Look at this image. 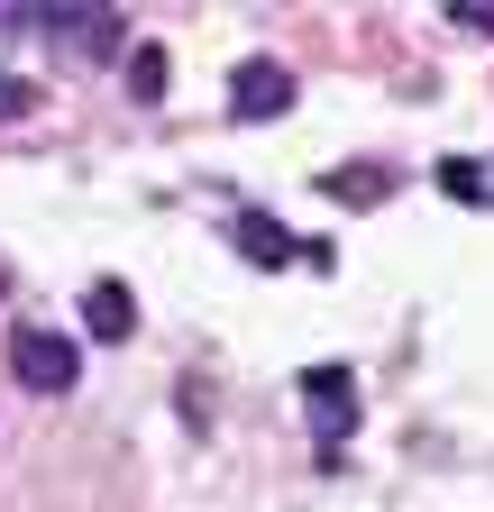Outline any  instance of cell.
<instances>
[{"mask_svg": "<svg viewBox=\"0 0 494 512\" xmlns=\"http://www.w3.org/2000/svg\"><path fill=\"white\" fill-rule=\"evenodd\" d=\"M10 375L28 384V394H65V384L83 375V348L65 330H46V320H19L10 330Z\"/></svg>", "mask_w": 494, "mask_h": 512, "instance_id": "6da1fadb", "label": "cell"}, {"mask_svg": "<svg viewBox=\"0 0 494 512\" xmlns=\"http://www.w3.org/2000/svg\"><path fill=\"white\" fill-rule=\"evenodd\" d=\"M302 412H312V439L339 458V439L357 430V384H348V366H302Z\"/></svg>", "mask_w": 494, "mask_h": 512, "instance_id": "7a4b0ae2", "label": "cell"}, {"mask_svg": "<svg viewBox=\"0 0 494 512\" xmlns=\"http://www.w3.org/2000/svg\"><path fill=\"white\" fill-rule=\"evenodd\" d=\"M275 110H293V74L275 55H247L238 83H229V119H275Z\"/></svg>", "mask_w": 494, "mask_h": 512, "instance_id": "3957f363", "label": "cell"}, {"mask_svg": "<svg viewBox=\"0 0 494 512\" xmlns=\"http://www.w3.org/2000/svg\"><path fill=\"white\" fill-rule=\"evenodd\" d=\"M83 330H92V339H129V330H138L129 284H92V293H83Z\"/></svg>", "mask_w": 494, "mask_h": 512, "instance_id": "277c9868", "label": "cell"}, {"mask_svg": "<svg viewBox=\"0 0 494 512\" xmlns=\"http://www.w3.org/2000/svg\"><path fill=\"white\" fill-rule=\"evenodd\" d=\"M321 192H330V202H385L394 174H385V165H357V174L339 165V174H321Z\"/></svg>", "mask_w": 494, "mask_h": 512, "instance_id": "5b68a950", "label": "cell"}, {"mask_svg": "<svg viewBox=\"0 0 494 512\" xmlns=\"http://www.w3.org/2000/svg\"><path fill=\"white\" fill-rule=\"evenodd\" d=\"M129 92L138 101H165V46H138L129 55Z\"/></svg>", "mask_w": 494, "mask_h": 512, "instance_id": "8992f818", "label": "cell"}, {"mask_svg": "<svg viewBox=\"0 0 494 512\" xmlns=\"http://www.w3.org/2000/svg\"><path fill=\"white\" fill-rule=\"evenodd\" d=\"M238 247H247V256H275V266H284V256H293V247H284V238H275L266 220H238Z\"/></svg>", "mask_w": 494, "mask_h": 512, "instance_id": "52a82bcc", "label": "cell"}, {"mask_svg": "<svg viewBox=\"0 0 494 512\" xmlns=\"http://www.w3.org/2000/svg\"><path fill=\"white\" fill-rule=\"evenodd\" d=\"M37 110V83L28 74H0V119H28Z\"/></svg>", "mask_w": 494, "mask_h": 512, "instance_id": "ba28073f", "label": "cell"}, {"mask_svg": "<svg viewBox=\"0 0 494 512\" xmlns=\"http://www.w3.org/2000/svg\"><path fill=\"white\" fill-rule=\"evenodd\" d=\"M440 183L458 192V202H485V174H476V165H440Z\"/></svg>", "mask_w": 494, "mask_h": 512, "instance_id": "9c48e42d", "label": "cell"}, {"mask_svg": "<svg viewBox=\"0 0 494 512\" xmlns=\"http://www.w3.org/2000/svg\"><path fill=\"white\" fill-rule=\"evenodd\" d=\"M449 10H458L467 28H494V10H485V0H449Z\"/></svg>", "mask_w": 494, "mask_h": 512, "instance_id": "30bf717a", "label": "cell"}]
</instances>
